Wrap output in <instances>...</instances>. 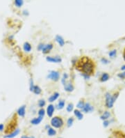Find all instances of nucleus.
Wrapping results in <instances>:
<instances>
[{
  "instance_id": "f257e3e1",
  "label": "nucleus",
  "mask_w": 125,
  "mask_h": 138,
  "mask_svg": "<svg viewBox=\"0 0 125 138\" xmlns=\"http://www.w3.org/2000/svg\"><path fill=\"white\" fill-rule=\"evenodd\" d=\"M76 68L79 71L84 73V74L86 75H92L94 73L95 64L90 58L87 57H83L77 63Z\"/></svg>"
},
{
  "instance_id": "f03ea898",
  "label": "nucleus",
  "mask_w": 125,
  "mask_h": 138,
  "mask_svg": "<svg viewBox=\"0 0 125 138\" xmlns=\"http://www.w3.org/2000/svg\"><path fill=\"white\" fill-rule=\"evenodd\" d=\"M118 95L119 93H116L112 96L109 93H107L106 94V105L107 106V108H111L113 105L114 102L115 101L116 98L118 96Z\"/></svg>"
},
{
  "instance_id": "7ed1b4c3",
  "label": "nucleus",
  "mask_w": 125,
  "mask_h": 138,
  "mask_svg": "<svg viewBox=\"0 0 125 138\" xmlns=\"http://www.w3.org/2000/svg\"><path fill=\"white\" fill-rule=\"evenodd\" d=\"M63 124L64 123L63 119L61 117H54L51 120V125L53 127L56 128H61L63 126Z\"/></svg>"
},
{
  "instance_id": "20e7f679",
  "label": "nucleus",
  "mask_w": 125,
  "mask_h": 138,
  "mask_svg": "<svg viewBox=\"0 0 125 138\" xmlns=\"http://www.w3.org/2000/svg\"><path fill=\"white\" fill-rule=\"evenodd\" d=\"M16 121L15 119H13L10 122L9 124H8V126H7L6 127V133H8V134H10L11 133H13V132H14L15 131V127H16Z\"/></svg>"
},
{
  "instance_id": "39448f33",
  "label": "nucleus",
  "mask_w": 125,
  "mask_h": 138,
  "mask_svg": "<svg viewBox=\"0 0 125 138\" xmlns=\"http://www.w3.org/2000/svg\"><path fill=\"white\" fill-rule=\"evenodd\" d=\"M59 77H60L59 73L58 71H52L50 72L49 75H48V78H49L52 79V80L54 81L59 80Z\"/></svg>"
},
{
  "instance_id": "423d86ee",
  "label": "nucleus",
  "mask_w": 125,
  "mask_h": 138,
  "mask_svg": "<svg viewBox=\"0 0 125 138\" xmlns=\"http://www.w3.org/2000/svg\"><path fill=\"white\" fill-rule=\"evenodd\" d=\"M46 59L49 62H53V63H59L62 61L61 58L57 56V57H47Z\"/></svg>"
},
{
  "instance_id": "0eeeda50",
  "label": "nucleus",
  "mask_w": 125,
  "mask_h": 138,
  "mask_svg": "<svg viewBox=\"0 0 125 138\" xmlns=\"http://www.w3.org/2000/svg\"><path fill=\"white\" fill-rule=\"evenodd\" d=\"M64 85V88H65V90L67 91H72L74 90V87L72 85V83L70 82H65L63 83Z\"/></svg>"
},
{
  "instance_id": "6e6552de",
  "label": "nucleus",
  "mask_w": 125,
  "mask_h": 138,
  "mask_svg": "<svg viewBox=\"0 0 125 138\" xmlns=\"http://www.w3.org/2000/svg\"><path fill=\"white\" fill-rule=\"evenodd\" d=\"M20 129H16L15 131L13 132V133H11L6 135L4 137L5 138H13V137H15V136H17L19 133H20Z\"/></svg>"
},
{
  "instance_id": "1a4fd4ad",
  "label": "nucleus",
  "mask_w": 125,
  "mask_h": 138,
  "mask_svg": "<svg viewBox=\"0 0 125 138\" xmlns=\"http://www.w3.org/2000/svg\"><path fill=\"white\" fill-rule=\"evenodd\" d=\"M53 48V45L52 44H47V45H46L44 47V48L43 49V52L44 54H47V53L49 52L50 50Z\"/></svg>"
},
{
  "instance_id": "9d476101",
  "label": "nucleus",
  "mask_w": 125,
  "mask_h": 138,
  "mask_svg": "<svg viewBox=\"0 0 125 138\" xmlns=\"http://www.w3.org/2000/svg\"><path fill=\"white\" fill-rule=\"evenodd\" d=\"M83 110H84V112H92V111L93 110V107H92L89 103H86L84 105V108H83Z\"/></svg>"
},
{
  "instance_id": "9b49d317",
  "label": "nucleus",
  "mask_w": 125,
  "mask_h": 138,
  "mask_svg": "<svg viewBox=\"0 0 125 138\" xmlns=\"http://www.w3.org/2000/svg\"><path fill=\"white\" fill-rule=\"evenodd\" d=\"M47 111L48 116L51 117L52 116L53 113H54V105H50L48 106Z\"/></svg>"
},
{
  "instance_id": "f8f14e48",
  "label": "nucleus",
  "mask_w": 125,
  "mask_h": 138,
  "mask_svg": "<svg viewBox=\"0 0 125 138\" xmlns=\"http://www.w3.org/2000/svg\"><path fill=\"white\" fill-rule=\"evenodd\" d=\"M42 120H43V117H39L34 118V119H32L31 121V123L34 125H37L40 124Z\"/></svg>"
},
{
  "instance_id": "ddd939ff",
  "label": "nucleus",
  "mask_w": 125,
  "mask_h": 138,
  "mask_svg": "<svg viewBox=\"0 0 125 138\" xmlns=\"http://www.w3.org/2000/svg\"><path fill=\"white\" fill-rule=\"evenodd\" d=\"M56 41L59 43V45L61 46H63L65 45V41H64L63 39L61 36H59V35H57L56 36Z\"/></svg>"
},
{
  "instance_id": "4468645a",
  "label": "nucleus",
  "mask_w": 125,
  "mask_h": 138,
  "mask_svg": "<svg viewBox=\"0 0 125 138\" xmlns=\"http://www.w3.org/2000/svg\"><path fill=\"white\" fill-rule=\"evenodd\" d=\"M18 114L21 117H24L25 114V105H22L20 107L18 110Z\"/></svg>"
},
{
  "instance_id": "2eb2a0df",
  "label": "nucleus",
  "mask_w": 125,
  "mask_h": 138,
  "mask_svg": "<svg viewBox=\"0 0 125 138\" xmlns=\"http://www.w3.org/2000/svg\"><path fill=\"white\" fill-rule=\"evenodd\" d=\"M23 48H24V51H26V52H30V51L31 50V45L29 43L26 42V43H24Z\"/></svg>"
},
{
  "instance_id": "dca6fc26",
  "label": "nucleus",
  "mask_w": 125,
  "mask_h": 138,
  "mask_svg": "<svg viewBox=\"0 0 125 138\" xmlns=\"http://www.w3.org/2000/svg\"><path fill=\"white\" fill-rule=\"evenodd\" d=\"M59 93H54L52 96H51L49 98V101L54 102L59 98Z\"/></svg>"
},
{
  "instance_id": "f3484780",
  "label": "nucleus",
  "mask_w": 125,
  "mask_h": 138,
  "mask_svg": "<svg viewBox=\"0 0 125 138\" xmlns=\"http://www.w3.org/2000/svg\"><path fill=\"white\" fill-rule=\"evenodd\" d=\"M109 79V75L108 73H104L100 78V81L101 82H106Z\"/></svg>"
},
{
  "instance_id": "a211bd4d",
  "label": "nucleus",
  "mask_w": 125,
  "mask_h": 138,
  "mask_svg": "<svg viewBox=\"0 0 125 138\" xmlns=\"http://www.w3.org/2000/svg\"><path fill=\"white\" fill-rule=\"evenodd\" d=\"M74 112L75 116H76V117L78 118V119L81 120V119H83V117H84V116H83L82 113L80 111L77 110H74Z\"/></svg>"
},
{
  "instance_id": "6ab92c4d",
  "label": "nucleus",
  "mask_w": 125,
  "mask_h": 138,
  "mask_svg": "<svg viewBox=\"0 0 125 138\" xmlns=\"http://www.w3.org/2000/svg\"><path fill=\"white\" fill-rule=\"evenodd\" d=\"M111 116V114H110L109 112H105L104 114H103L102 116H101V119L103 120H106L108 118H109V117Z\"/></svg>"
},
{
  "instance_id": "aec40b11",
  "label": "nucleus",
  "mask_w": 125,
  "mask_h": 138,
  "mask_svg": "<svg viewBox=\"0 0 125 138\" xmlns=\"http://www.w3.org/2000/svg\"><path fill=\"white\" fill-rule=\"evenodd\" d=\"M47 133L49 136H54V135H55L56 134V131H55L54 129L50 128L48 129Z\"/></svg>"
},
{
  "instance_id": "412c9836",
  "label": "nucleus",
  "mask_w": 125,
  "mask_h": 138,
  "mask_svg": "<svg viewBox=\"0 0 125 138\" xmlns=\"http://www.w3.org/2000/svg\"><path fill=\"white\" fill-rule=\"evenodd\" d=\"M64 106H65V101H64L63 100H61V101H60L59 104H58L57 108L59 109V110H61V109L63 108Z\"/></svg>"
},
{
  "instance_id": "4be33fe9",
  "label": "nucleus",
  "mask_w": 125,
  "mask_h": 138,
  "mask_svg": "<svg viewBox=\"0 0 125 138\" xmlns=\"http://www.w3.org/2000/svg\"><path fill=\"white\" fill-rule=\"evenodd\" d=\"M33 91L36 94H40L41 93V89L38 86H35Z\"/></svg>"
},
{
  "instance_id": "5701e85b",
  "label": "nucleus",
  "mask_w": 125,
  "mask_h": 138,
  "mask_svg": "<svg viewBox=\"0 0 125 138\" xmlns=\"http://www.w3.org/2000/svg\"><path fill=\"white\" fill-rule=\"evenodd\" d=\"M15 4L16 5V6L20 7L23 4V1H22V0H15Z\"/></svg>"
},
{
  "instance_id": "b1692460",
  "label": "nucleus",
  "mask_w": 125,
  "mask_h": 138,
  "mask_svg": "<svg viewBox=\"0 0 125 138\" xmlns=\"http://www.w3.org/2000/svg\"><path fill=\"white\" fill-rule=\"evenodd\" d=\"M84 101H81L79 102V103L77 104V107L78 108H80V109H83L84 108Z\"/></svg>"
},
{
  "instance_id": "393cba45",
  "label": "nucleus",
  "mask_w": 125,
  "mask_h": 138,
  "mask_svg": "<svg viewBox=\"0 0 125 138\" xmlns=\"http://www.w3.org/2000/svg\"><path fill=\"white\" fill-rule=\"evenodd\" d=\"M38 105L40 106V108H43V107L45 105V100H43V99L40 100L38 102Z\"/></svg>"
},
{
  "instance_id": "a878e982",
  "label": "nucleus",
  "mask_w": 125,
  "mask_h": 138,
  "mask_svg": "<svg viewBox=\"0 0 125 138\" xmlns=\"http://www.w3.org/2000/svg\"><path fill=\"white\" fill-rule=\"evenodd\" d=\"M73 107H74L73 104L70 103L68 105V107H67V111H68V112H70L71 111L73 110Z\"/></svg>"
},
{
  "instance_id": "bb28decb",
  "label": "nucleus",
  "mask_w": 125,
  "mask_h": 138,
  "mask_svg": "<svg viewBox=\"0 0 125 138\" xmlns=\"http://www.w3.org/2000/svg\"><path fill=\"white\" fill-rule=\"evenodd\" d=\"M73 121H74V119H73L72 117L70 118L68 120V126L70 127L72 126Z\"/></svg>"
},
{
  "instance_id": "cd10ccee",
  "label": "nucleus",
  "mask_w": 125,
  "mask_h": 138,
  "mask_svg": "<svg viewBox=\"0 0 125 138\" xmlns=\"http://www.w3.org/2000/svg\"><path fill=\"white\" fill-rule=\"evenodd\" d=\"M34 87L35 86L34 85V82H33V80L31 79V80H30V90H31V91H34Z\"/></svg>"
},
{
  "instance_id": "c85d7f7f",
  "label": "nucleus",
  "mask_w": 125,
  "mask_h": 138,
  "mask_svg": "<svg viewBox=\"0 0 125 138\" xmlns=\"http://www.w3.org/2000/svg\"><path fill=\"white\" fill-rule=\"evenodd\" d=\"M116 53H117V52H116V50H112L111 52H109V56L111 57H114L116 55Z\"/></svg>"
},
{
  "instance_id": "c756f323",
  "label": "nucleus",
  "mask_w": 125,
  "mask_h": 138,
  "mask_svg": "<svg viewBox=\"0 0 125 138\" xmlns=\"http://www.w3.org/2000/svg\"><path fill=\"white\" fill-rule=\"evenodd\" d=\"M38 114L40 115V117H43L44 115H45V110H44L43 109H41V110H39Z\"/></svg>"
},
{
  "instance_id": "7c9ffc66",
  "label": "nucleus",
  "mask_w": 125,
  "mask_h": 138,
  "mask_svg": "<svg viewBox=\"0 0 125 138\" xmlns=\"http://www.w3.org/2000/svg\"><path fill=\"white\" fill-rule=\"evenodd\" d=\"M119 78H120L122 79H125V72L124 73H122L118 74V75Z\"/></svg>"
},
{
  "instance_id": "2f4dec72",
  "label": "nucleus",
  "mask_w": 125,
  "mask_h": 138,
  "mask_svg": "<svg viewBox=\"0 0 125 138\" xmlns=\"http://www.w3.org/2000/svg\"><path fill=\"white\" fill-rule=\"evenodd\" d=\"M44 47H45V45H44L43 44H40V45H39V46H38V49L39 50H43V49L44 48Z\"/></svg>"
},
{
  "instance_id": "473e14b6",
  "label": "nucleus",
  "mask_w": 125,
  "mask_h": 138,
  "mask_svg": "<svg viewBox=\"0 0 125 138\" xmlns=\"http://www.w3.org/2000/svg\"><path fill=\"white\" fill-rule=\"evenodd\" d=\"M108 126H109V121H104V126L107 127Z\"/></svg>"
},
{
  "instance_id": "72a5a7b5",
  "label": "nucleus",
  "mask_w": 125,
  "mask_h": 138,
  "mask_svg": "<svg viewBox=\"0 0 125 138\" xmlns=\"http://www.w3.org/2000/svg\"><path fill=\"white\" fill-rule=\"evenodd\" d=\"M4 125L0 124V131H3V130H4Z\"/></svg>"
},
{
  "instance_id": "f704fd0d",
  "label": "nucleus",
  "mask_w": 125,
  "mask_h": 138,
  "mask_svg": "<svg viewBox=\"0 0 125 138\" xmlns=\"http://www.w3.org/2000/svg\"><path fill=\"white\" fill-rule=\"evenodd\" d=\"M22 138H35L34 137H29V136H26V135H24L22 137Z\"/></svg>"
},
{
  "instance_id": "c9c22d12",
  "label": "nucleus",
  "mask_w": 125,
  "mask_h": 138,
  "mask_svg": "<svg viewBox=\"0 0 125 138\" xmlns=\"http://www.w3.org/2000/svg\"><path fill=\"white\" fill-rule=\"evenodd\" d=\"M122 70H125V66H123L122 67Z\"/></svg>"
},
{
  "instance_id": "e433bc0d",
  "label": "nucleus",
  "mask_w": 125,
  "mask_h": 138,
  "mask_svg": "<svg viewBox=\"0 0 125 138\" xmlns=\"http://www.w3.org/2000/svg\"><path fill=\"white\" fill-rule=\"evenodd\" d=\"M123 56H124V60H125V49H124V55H123Z\"/></svg>"
},
{
  "instance_id": "4c0bfd02",
  "label": "nucleus",
  "mask_w": 125,
  "mask_h": 138,
  "mask_svg": "<svg viewBox=\"0 0 125 138\" xmlns=\"http://www.w3.org/2000/svg\"><path fill=\"white\" fill-rule=\"evenodd\" d=\"M109 138H112V137H109Z\"/></svg>"
}]
</instances>
